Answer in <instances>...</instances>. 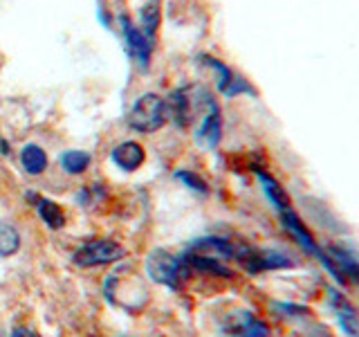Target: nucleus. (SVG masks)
<instances>
[{"mask_svg":"<svg viewBox=\"0 0 359 337\" xmlns=\"http://www.w3.org/2000/svg\"><path fill=\"white\" fill-rule=\"evenodd\" d=\"M121 27H123V39H126V48L133 54L135 63H137L142 70H149L155 45L144 37L142 29H137L133 25L128 16H121Z\"/></svg>","mask_w":359,"mask_h":337,"instance_id":"423d86ee","label":"nucleus"},{"mask_svg":"<svg viewBox=\"0 0 359 337\" xmlns=\"http://www.w3.org/2000/svg\"><path fill=\"white\" fill-rule=\"evenodd\" d=\"M160 22H162V0H146V3L140 7V25H142V34L153 45L157 39Z\"/></svg>","mask_w":359,"mask_h":337,"instance_id":"f3484780","label":"nucleus"},{"mask_svg":"<svg viewBox=\"0 0 359 337\" xmlns=\"http://www.w3.org/2000/svg\"><path fill=\"white\" fill-rule=\"evenodd\" d=\"M59 164L67 176H81L88 171L90 164H93V155H90L88 151L70 149V151H63L59 155Z\"/></svg>","mask_w":359,"mask_h":337,"instance_id":"6ab92c4d","label":"nucleus"},{"mask_svg":"<svg viewBox=\"0 0 359 337\" xmlns=\"http://www.w3.org/2000/svg\"><path fill=\"white\" fill-rule=\"evenodd\" d=\"M191 252H213L220 258H236L238 254V245H233L227 239H220V236H207V239H196L189 245Z\"/></svg>","mask_w":359,"mask_h":337,"instance_id":"a211bd4d","label":"nucleus"},{"mask_svg":"<svg viewBox=\"0 0 359 337\" xmlns=\"http://www.w3.org/2000/svg\"><path fill=\"white\" fill-rule=\"evenodd\" d=\"M200 61H202V65L216 70V74H218V93H222V95L227 93L229 86L233 84V79H236V72L231 70V67L224 65L220 59H216V56H209V54H202Z\"/></svg>","mask_w":359,"mask_h":337,"instance_id":"412c9836","label":"nucleus"},{"mask_svg":"<svg viewBox=\"0 0 359 337\" xmlns=\"http://www.w3.org/2000/svg\"><path fill=\"white\" fill-rule=\"evenodd\" d=\"M9 151H11L9 142H7V140H3V138H0V153H3V155H9Z\"/></svg>","mask_w":359,"mask_h":337,"instance_id":"393cba45","label":"nucleus"},{"mask_svg":"<svg viewBox=\"0 0 359 337\" xmlns=\"http://www.w3.org/2000/svg\"><path fill=\"white\" fill-rule=\"evenodd\" d=\"M9 337H36V335H34V331H32V329H27V326H18V329L11 331V335H9Z\"/></svg>","mask_w":359,"mask_h":337,"instance_id":"b1692460","label":"nucleus"},{"mask_svg":"<svg viewBox=\"0 0 359 337\" xmlns=\"http://www.w3.org/2000/svg\"><path fill=\"white\" fill-rule=\"evenodd\" d=\"M280 213V220H283V227L287 230V234L299 243L301 250H306V254L317 256L321 252V247L314 241V236L310 234V230L306 227V223L301 220V216L294 209H285V211H278Z\"/></svg>","mask_w":359,"mask_h":337,"instance_id":"1a4fd4ad","label":"nucleus"},{"mask_svg":"<svg viewBox=\"0 0 359 337\" xmlns=\"http://www.w3.org/2000/svg\"><path fill=\"white\" fill-rule=\"evenodd\" d=\"M175 180H180L184 187H189L191 191H196V194L200 196H207L209 194V185L205 183V178H200L196 171H189V168H180V171H175L173 176Z\"/></svg>","mask_w":359,"mask_h":337,"instance_id":"4be33fe9","label":"nucleus"},{"mask_svg":"<svg viewBox=\"0 0 359 337\" xmlns=\"http://www.w3.org/2000/svg\"><path fill=\"white\" fill-rule=\"evenodd\" d=\"M191 99L194 97H191L189 88H180L166 99L168 119H173L180 128H189L191 124H194V101Z\"/></svg>","mask_w":359,"mask_h":337,"instance_id":"9b49d317","label":"nucleus"},{"mask_svg":"<svg viewBox=\"0 0 359 337\" xmlns=\"http://www.w3.org/2000/svg\"><path fill=\"white\" fill-rule=\"evenodd\" d=\"M110 160H112V164H115L117 168H121V171L135 173L137 168L144 166V162H146V151H144V146L140 142L126 140V142L117 144L115 149L110 151Z\"/></svg>","mask_w":359,"mask_h":337,"instance_id":"9d476101","label":"nucleus"},{"mask_svg":"<svg viewBox=\"0 0 359 337\" xmlns=\"http://www.w3.org/2000/svg\"><path fill=\"white\" fill-rule=\"evenodd\" d=\"M236 261H238L245 272L250 275H261L269 272V270H285L292 267L294 263L290 261V256L276 250H258V247H238V254H236Z\"/></svg>","mask_w":359,"mask_h":337,"instance_id":"20e7f679","label":"nucleus"},{"mask_svg":"<svg viewBox=\"0 0 359 337\" xmlns=\"http://www.w3.org/2000/svg\"><path fill=\"white\" fill-rule=\"evenodd\" d=\"M330 306L337 315V322H339L341 331L348 337H359V315L351 306V301H348L341 292L330 290Z\"/></svg>","mask_w":359,"mask_h":337,"instance_id":"ddd939ff","label":"nucleus"},{"mask_svg":"<svg viewBox=\"0 0 359 337\" xmlns=\"http://www.w3.org/2000/svg\"><path fill=\"white\" fill-rule=\"evenodd\" d=\"M254 171H256V178H258V183H261L263 194L267 196V200L272 202V205H274L278 211L290 209V207H292V200H290V196H287V191H285L283 187H280L278 180H276L272 173L263 171L261 166H254Z\"/></svg>","mask_w":359,"mask_h":337,"instance_id":"4468645a","label":"nucleus"},{"mask_svg":"<svg viewBox=\"0 0 359 337\" xmlns=\"http://www.w3.org/2000/svg\"><path fill=\"white\" fill-rule=\"evenodd\" d=\"M146 275L155 284L166 286L171 290H180L184 281L191 277V270L187 267L182 256H175L168 250H153L146 258Z\"/></svg>","mask_w":359,"mask_h":337,"instance_id":"f257e3e1","label":"nucleus"},{"mask_svg":"<svg viewBox=\"0 0 359 337\" xmlns=\"http://www.w3.org/2000/svg\"><path fill=\"white\" fill-rule=\"evenodd\" d=\"M27 198H32L34 202H36V211H39L41 220L48 225V230L59 232L65 227V211L61 209L59 202L50 200V198H39L34 194H27Z\"/></svg>","mask_w":359,"mask_h":337,"instance_id":"2eb2a0df","label":"nucleus"},{"mask_svg":"<svg viewBox=\"0 0 359 337\" xmlns=\"http://www.w3.org/2000/svg\"><path fill=\"white\" fill-rule=\"evenodd\" d=\"M276 308H278V310H285L283 315H299V317H303V315H308V312H310L306 306H294V303H278Z\"/></svg>","mask_w":359,"mask_h":337,"instance_id":"5701e85b","label":"nucleus"},{"mask_svg":"<svg viewBox=\"0 0 359 337\" xmlns=\"http://www.w3.org/2000/svg\"><path fill=\"white\" fill-rule=\"evenodd\" d=\"M207 115L205 119H202V126L198 128L196 138L207 144L209 149H216V146L220 144L222 140V115H220V106L218 101L213 99L211 95H207Z\"/></svg>","mask_w":359,"mask_h":337,"instance_id":"6e6552de","label":"nucleus"},{"mask_svg":"<svg viewBox=\"0 0 359 337\" xmlns=\"http://www.w3.org/2000/svg\"><path fill=\"white\" fill-rule=\"evenodd\" d=\"M20 232L11 223L0 220V256H14L20 250Z\"/></svg>","mask_w":359,"mask_h":337,"instance_id":"aec40b11","label":"nucleus"},{"mask_svg":"<svg viewBox=\"0 0 359 337\" xmlns=\"http://www.w3.org/2000/svg\"><path fill=\"white\" fill-rule=\"evenodd\" d=\"M330 261L337 270V279H339V284L346 286V284H359V258L353 250H348V247H339V245H332L328 247Z\"/></svg>","mask_w":359,"mask_h":337,"instance_id":"0eeeda50","label":"nucleus"},{"mask_svg":"<svg viewBox=\"0 0 359 337\" xmlns=\"http://www.w3.org/2000/svg\"><path fill=\"white\" fill-rule=\"evenodd\" d=\"M187 267L191 272H200V275H209V277H220V279H233V272L224 265L220 258L216 256H207L202 252H191L187 250L182 254Z\"/></svg>","mask_w":359,"mask_h":337,"instance_id":"f8f14e48","label":"nucleus"},{"mask_svg":"<svg viewBox=\"0 0 359 337\" xmlns=\"http://www.w3.org/2000/svg\"><path fill=\"white\" fill-rule=\"evenodd\" d=\"M222 331L229 337H269V326L247 310L229 315L227 322L222 324Z\"/></svg>","mask_w":359,"mask_h":337,"instance_id":"39448f33","label":"nucleus"},{"mask_svg":"<svg viewBox=\"0 0 359 337\" xmlns=\"http://www.w3.org/2000/svg\"><path fill=\"white\" fill-rule=\"evenodd\" d=\"M20 166L22 171H25L27 176H41L45 173V168H48L50 160H48V153H45V149L41 144H25L20 149Z\"/></svg>","mask_w":359,"mask_h":337,"instance_id":"dca6fc26","label":"nucleus"},{"mask_svg":"<svg viewBox=\"0 0 359 337\" xmlns=\"http://www.w3.org/2000/svg\"><path fill=\"white\" fill-rule=\"evenodd\" d=\"M126 256V250L108 239H97L83 243L79 250L72 254V261L79 267H99V265H108V263H117Z\"/></svg>","mask_w":359,"mask_h":337,"instance_id":"7ed1b4c3","label":"nucleus"},{"mask_svg":"<svg viewBox=\"0 0 359 337\" xmlns=\"http://www.w3.org/2000/svg\"><path fill=\"white\" fill-rule=\"evenodd\" d=\"M166 121H168L166 99L160 97L157 93H144L137 101H135L128 112V126L137 133H144V135L157 133Z\"/></svg>","mask_w":359,"mask_h":337,"instance_id":"f03ea898","label":"nucleus"}]
</instances>
